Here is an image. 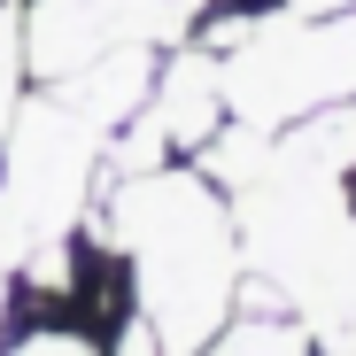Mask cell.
I'll return each mask as SVG.
<instances>
[{
	"mask_svg": "<svg viewBox=\"0 0 356 356\" xmlns=\"http://www.w3.org/2000/svg\"><path fill=\"white\" fill-rule=\"evenodd\" d=\"M101 241L132 264V318H147L163 356H202L241 310V225L202 163H155L108 186Z\"/></svg>",
	"mask_w": 356,
	"mask_h": 356,
	"instance_id": "cell-1",
	"label": "cell"
},
{
	"mask_svg": "<svg viewBox=\"0 0 356 356\" xmlns=\"http://www.w3.org/2000/svg\"><path fill=\"white\" fill-rule=\"evenodd\" d=\"M101 163L108 140L47 86L16 101L8 140H0V271H24L39 248L70 241L101 186Z\"/></svg>",
	"mask_w": 356,
	"mask_h": 356,
	"instance_id": "cell-2",
	"label": "cell"
},
{
	"mask_svg": "<svg viewBox=\"0 0 356 356\" xmlns=\"http://www.w3.org/2000/svg\"><path fill=\"white\" fill-rule=\"evenodd\" d=\"M217 70H225L232 124H256V132H286L318 108H341L356 101V8H333V16L271 8L217 54Z\"/></svg>",
	"mask_w": 356,
	"mask_h": 356,
	"instance_id": "cell-3",
	"label": "cell"
},
{
	"mask_svg": "<svg viewBox=\"0 0 356 356\" xmlns=\"http://www.w3.org/2000/svg\"><path fill=\"white\" fill-rule=\"evenodd\" d=\"M209 0H24V63L39 86L108 47H178Z\"/></svg>",
	"mask_w": 356,
	"mask_h": 356,
	"instance_id": "cell-4",
	"label": "cell"
},
{
	"mask_svg": "<svg viewBox=\"0 0 356 356\" xmlns=\"http://www.w3.org/2000/svg\"><path fill=\"white\" fill-rule=\"evenodd\" d=\"M147 124L163 132L170 155H202L225 124H232V108H225V70H217V54L194 47V39H178L170 47V63L155 70V93H147Z\"/></svg>",
	"mask_w": 356,
	"mask_h": 356,
	"instance_id": "cell-5",
	"label": "cell"
},
{
	"mask_svg": "<svg viewBox=\"0 0 356 356\" xmlns=\"http://www.w3.org/2000/svg\"><path fill=\"white\" fill-rule=\"evenodd\" d=\"M155 70H163V63H155V47H108V54H93V63H78L70 78H54L47 93L63 101V108H78L101 140H116V132H124L132 116L147 108Z\"/></svg>",
	"mask_w": 356,
	"mask_h": 356,
	"instance_id": "cell-6",
	"label": "cell"
},
{
	"mask_svg": "<svg viewBox=\"0 0 356 356\" xmlns=\"http://www.w3.org/2000/svg\"><path fill=\"white\" fill-rule=\"evenodd\" d=\"M202 356H325L294 310H232V325Z\"/></svg>",
	"mask_w": 356,
	"mask_h": 356,
	"instance_id": "cell-7",
	"label": "cell"
},
{
	"mask_svg": "<svg viewBox=\"0 0 356 356\" xmlns=\"http://www.w3.org/2000/svg\"><path fill=\"white\" fill-rule=\"evenodd\" d=\"M24 78H31V63H24V0H0V140H8V116L24 101Z\"/></svg>",
	"mask_w": 356,
	"mask_h": 356,
	"instance_id": "cell-8",
	"label": "cell"
},
{
	"mask_svg": "<svg viewBox=\"0 0 356 356\" xmlns=\"http://www.w3.org/2000/svg\"><path fill=\"white\" fill-rule=\"evenodd\" d=\"M0 356H101L86 333H70V325H39V333H24V341H8Z\"/></svg>",
	"mask_w": 356,
	"mask_h": 356,
	"instance_id": "cell-9",
	"label": "cell"
},
{
	"mask_svg": "<svg viewBox=\"0 0 356 356\" xmlns=\"http://www.w3.org/2000/svg\"><path fill=\"white\" fill-rule=\"evenodd\" d=\"M116 356H163L155 333H147V318H124V341H116Z\"/></svg>",
	"mask_w": 356,
	"mask_h": 356,
	"instance_id": "cell-10",
	"label": "cell"
},
{
	"mask_svg": "<svg viewBox=\"0 0 356 356\" xmlns=\"http://www.w3.org/2000/svg\"><path fill=\"white\" fill-rule=\"evenodd\" d=\"M264 8H294V16H333V8H356V0H264Z\"/></svg>",
	"mask_w": 356,
	"mask_h": 356,
	"instance_id": "cell-11",
	"label": "cell"
},
{
	"mask_svg": "<svg viewBox=\"0 0 356 356\" xmlns=\"http://www.w3.org/2000/svg\"><path fill=\"white\" fill-rule=\"evenodd\" d=\"M0 333H8V271H0Z\"/></svg>",
	"mask_w": 356,
	"mask_h": 356,
	"instance_id": "cell-12",
	"label": "cell"
}]
</instances>
